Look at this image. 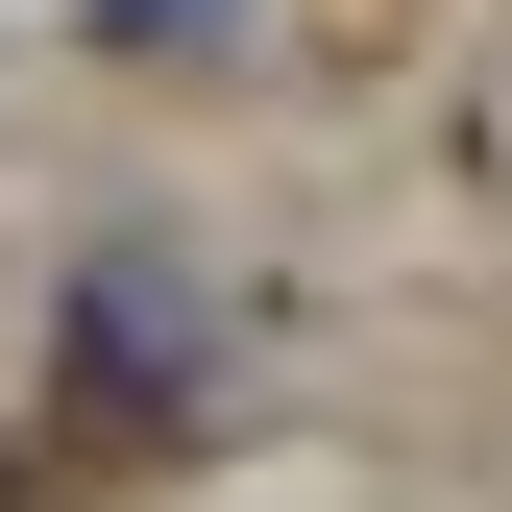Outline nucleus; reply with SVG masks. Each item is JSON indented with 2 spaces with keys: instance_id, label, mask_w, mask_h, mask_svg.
I'll use <instances>...</instances> for the list:
<instances>
[{
  "instance_id": "nucleus-1",
  "label": "nucleus",
  "mask_w": 512,
  "mask_h": 512,
  "mask_svg": "<svg viewBox=\"0 0 512 512\" xmlns=\"http://www.w3.org/2000/svg\"><path fill=\"white\" fill-rule=\"evenodd\" d=\"M74 391L98 415H196L220 391V293L171 244H74Z\"/></svg>"
},
{
  "instance_id": "nucleus-2",
  "label": "nucleus",
  "mask_w": 512,
  "mask_h": 512,
  "mask_svg": "<svg viewBox=\"0 0 512 512\" xmlns=\"http://www.w3.org/2000/svg\"><path fill=\"white\" fill-rule=\"evenodd\" d=\"M98 49H122V74H220V49H244V0H98Z\"/></svg>"
}]
</instances>
